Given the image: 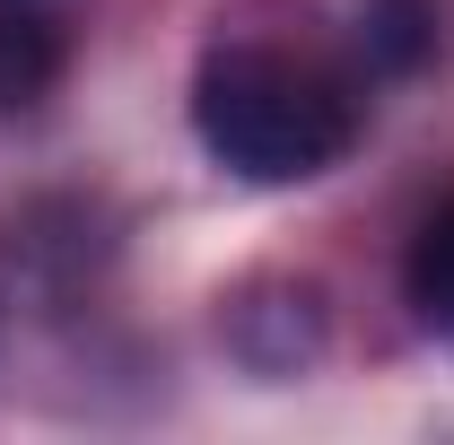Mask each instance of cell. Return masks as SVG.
<instances>
[{"label":"cell","mask_w":454,"mask_h":445,"mask_svg":"<svg viewBox=\"0 0 454 445\" xmlns=\"http://www.w3.org/2000/svg\"><path fill=\"white\" fill-rule=\"evenodd\" d=\"M349 44L367 61V79H411L446 53V0H358L349 9Z\"/></svg>","instance_id":"3"},{"label":"cell","mask_w":454,"mask_h":445,"mask_svg":"<svg viewBox=\"0 0 454 445\" xmlns=\"http://www.w3.org/2000/svg\"><path fill=\"white\" fill-rule=\"evenodd\" d=\"M376 105V79L349 27L297 0H245L192 61V131L245 183H315L333 175Z\"/></svg>","instance_id":"1"},{"label":"cell","mask_w":454,"mask_h":445,"mask_svg":"<svg viewBox=\"0 0 454 445\" xmlns=\"http://www.w3.org/2000/svg\"><path fill=\"white\" fill-rule=\"evenodd\" d=\"M402 297L419 315V332H437L454 349V201H437L428 219L411 227V254H402Z\"/></svg>","instance_id":"4"},{"label":"cell","mask_w":454,"mask_h":445,"mask_svg":"<svg viewBox=\"0 0 454 445\" xmlns=\"http://www.w3.org/2000/svg\"><path fill=\"white\" fill-rule=\"evenodd\" d=\"M79 0H0V122L35 113L79 61Z\"/></svg>","instance_id":"2"}]
</instances>
